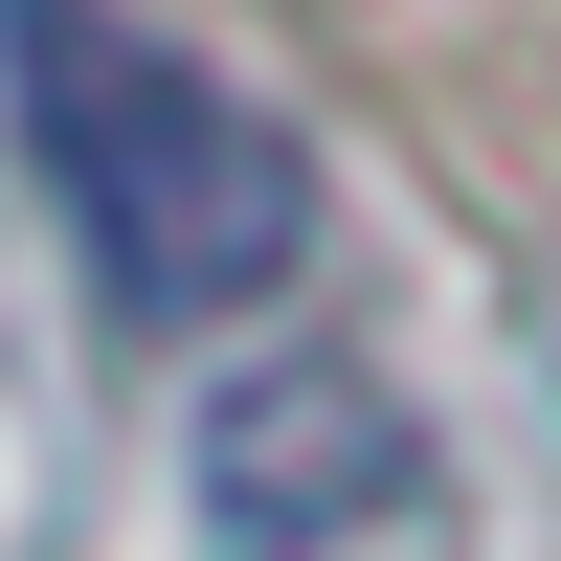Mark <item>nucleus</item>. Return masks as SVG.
I'll list each match as a JSON object with an SVG mask.
<instances>
[{"instance_id": "1", "label": "nucleus", "mask_w": 561, "mask_h": 561, "mask_svg": "<svg viewBox=\"0 0 561 561\" xmlns=\"http://www.w3.org/2000/svg\"><path fill=\"white\" fill-rule=\"evenodd\" d=\"M0 90H23V158L68 203V270L135 337H225L314 270V158L270 90H225L180 23L135 0H0Z\"/></svg>"}, {"instance_id": "2", "label": "nucleus", "mask_w": 561, "mask_h": 561, "mask_svg": "<svg viewBox=\"0 0 561 561\" xmlns=\"http://www.w3.org/2000/svg\"><path fill=\"white\" fill-rule=\"evenodd\" d=\"M203 561H449V449L404 427L382 359L270 337L203 382Z\"/></svg>"}]
</instances>
